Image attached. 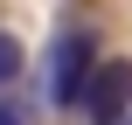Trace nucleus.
Masks as SVG:
<instances>
[{
	"label": "nucleus",
	"mask_w": 132,
	"mask_h": 125,
	"mask_svg": "<svg viewBox=\"0 0 132 125\" xmlns=\"http://www.w3.org/2000/svg\"><path fill=\"white\" fill-rule=\"evenodd\" d=\"M21 63H28V56H21V42H14L7 28H0V90H7L14 77H21Z\"/></svg>",
	"instance_id": "3"
},
{
	"label": "nucleus",
	"mask_w": 132,
	"mask_h": 125,
	"mask_svg": "<svg viewBox=\"0 0 132 125\" xmlns=\"http://www.w3.org/2000/svg\"><path fill=\"white\" fill-rule=\"evenodd\" d=\"M0 125H28V118H21V111H14V104H0Z\"/></svg>",
	"instance_id": "4"
},
{
	"label": "nucleus",
	"mask_w": 132,
	"mask_h": 125,
	"mask_svg": "<svg viewBox=\"0 0 132 125\" xmlns=\"http://www.w3.org/2000/svg\"><path fill=\"white\" fill-rule=\"evenodd\" d=\"M84 111H90V125H118V118H132V63H125V56H104V63L90 70Z\"/></svg>",
	"instance_id": "2"
},
{
	"label": "nucleus",
	"mask_w": 132,
	"mask_h": 125,
	"mask_svg": "<svg viewBox=\"0 0 132 125\" xmlns=\"http://www.w3.org/2000/svg\"><path fill=\"white\" fill-rule=\"evenodd\" d=\"M118 125H132V118H118Z\"/></svg>",
	"instance_id": "5"
},
{
	"label": "nucleus",
	"mask_w": 132,
	"mask_h": 125,
	"mask_svg": "<svg viewBox=\"0 0 132 125\" xmlns=\"http://www.w3.org/2000/svg\"><path fill=\"white\" fill-rule=\"evenodd\" d=\"M104 56H97V35L90 28H56V42H49V56H42V97L56 104V111H70V104H84V90H90V70H97Z\"/></svg>",
	"instance_id": "1"
}]
</instances>
